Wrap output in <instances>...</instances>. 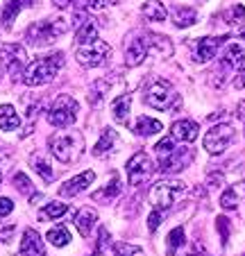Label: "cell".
Segmentation results:
<instances>
[{"label":"cell","instance_id":"cell-44","mask_svg":"<svg viewBox=\"0 0 245 256\" xmlns=\"http://www.w3.org/2000/svg\"><path fill=\"white\" fill-rule=\"evenodd\" d=\"M240 39H243V41H245V30H243V32H240Z\"/></svg>","mask_w":245,"mask_h":256},{"label":"cell","instance_id":"cell-32","mask_svg":"<svg viewBox=\"0 0 245 256\" xmlns=\"http://www.w3.org/2000/svg\"><path fill=\"white\" fill-rule=\"evenodd\" d=\"M48 238L50 242H53L55 247H66L68 242H71V232H68L66 227H64V224H57V227H53L48 232Z\"/></svg>","mask_w":245,"mask_h":256},{"label":"cell","instance_id":"cell-7","mask_svg":"<svg viewBox=\"0 0 245 256\" xmlns=\"http://www.w3.org/2000/svg\"><path fill=\"white\" fill-rule=\"evenodd\" d=\"M145 102H148L152 109H159V112H173L179 106V93L173 88V84L168 82H157L148 88L145 93Z\"/></svg>","mask_w":245,"mask_h":256},{"label":"cell","instance_id":"cell-13","mask_svg":"<svg viewBox=\"0 0 245 256\" xmlns=\"http://www.w3.org/2000/svg\"><path fill=\"white\" fill-rule=\"evenodd\" d=\"M145 54H148V44H145V39H141L139 34H132L125 44V66H130V68L139 66L145 59Z\"/></svg>","mask_w":245,"mask_h":256},{"label":"cell","instance_id":"cell-24","mask_svg":"<svg viewBox=\"0 0 245 256\" xmlns=\"http://www.w3.org/2000/svg\"><path fill=\"white\" fill-rule=\"evenodd\" d=\"M21 127V116L16 114V109L12 104H3L0 106V130L12 132Z\"/></svg>","mask_w":245,"mask_h":256},{"label":"cell","instance_id":"cell-18","mask_svg":"<svg viewBox=\"0 0 245 256\" xmlns=\"http://www.w3.org/2000/svg\"><path fill=\"white\" fill-rule=\"evenodd\" d=\"M30 5H39V0H7L5 10H3V28L12 30L19 12L23 10V7H30Z\"/></svg>","mask_w":245,"mask_h":256},{"label":"cell","instance_id":"cell-1","mask_svg":"<svg viewBox=\"0 0 245 256\" xmlns=\"http://www.w3.org/2000/svg\"><path fill=\"white\" fill-rule=\"evenodd\" d=\"M154 152H157V159H159V170L163 174L179 172V170H184L195 159V150L188 148V145H177L173 136L159 140L154 145Z\"/></svg>","mask_w":245,"mask_h":256},{"label":"cell","instance_id":"cell-3","mask_svg":"<svg viewBox=\"0 0 245 256\" xmlns=\"http://www.w3.org/2000/svg\"><path fill=\"white\" fill-rule=\"evenodd\" d=\"M64 66V54L53 52L46 57H37L34 62H30L23 70V84L28 86H41L55 80V75L59 72V68Z\"/></svg>","mask_w":245,"mask_h":256},{"label":"cell","instance_id":"cell-42","mask_svg":"<svg viewBox=\"0 0 245 256\" xmlns=\"http://www.w3.org/2000/svg\"><path fill=\"white\" fill-rule=\"evenodd\" d=\"M222 184V174H211L209 177V188H218Z\"/></svg>","mask_w":245,"mask_h":256},{"label":"cell","instance_id":"cell-10","mask_svg":"<svg viewBox=\"0 0 245 256\" xmlns=\"http://www.w3.org/2000/svg\"><path fill=\"white\" fill-rule=\"evenodd\" d=\"M152 174H154V164L145 152H139V154H134L127 161V177H130V184L136 186V188L148 184Z\"/></svg>","mask_w":245,"mask_h":256},{"label":"cell","instance_id":"cell-29","mask_svg":"<svg viewBox=\"0 0 245 256\" xmlns=\"http://www.w3.org/2000/svg\"><path fill=\"white\" fill-rule=\"evenodd\" d=\"M68 211V204L64 202H50L39 211V220H59Z\"/></svg>","mask_w":245,"mask_h":256},{"label":"cell","instance_id":"cell-34","mask_svg":"<svg viewBox=\"0 0 245 256\" xmlns=\"http://www.w3.org/2000/svg\"><path fill=\"white\" fill-rule=\"evenodd\" d=\"M114 256H143V250L130 242H114Z\"/></svg>","mask_w":245,"mask_h":256},{"label":"cell","instance_id":"cell-36","mask_svg":"<svg viewBox=\"0 0 245 256\" xmlns=\"http://www.w3.org/2000/svg\"><path fill=\"white\" fill-rule=\"evenodd\" d=\"M77 12H100L105 7V0H73Z\"/></svg>","mask_w":245,"mask_h":256},{"label":"cell","instance_id":"cell-38","mask_svg":"<svg viewBox=\"0 0 245 256\" xmlns=\"http://www.w3.org/2000/svg\"><path fill=\"white\" fill-rule=\"evenodd\" d=\"M161 220H163L161 211H157V208H154V211L150 213V218H148V229H150V232H157V227L161 224Z\"/></svg>","mask_w":245,"mask_h":256},{"label":"cell","instance_id":"cell-12","mask_svg":"<svg viewBox=\"0 0 245 256\" xmlns=\"http://www.w3.org/2000/svg\"><path fill=\"white\" fill-rule=\"evenodd\" d=\"M227 41V36H200L193 41V59L197 64H207L216 57L218 48Z\"/></svg>","mask_w":245,"mask_h":256},{"label":"cell","instance_id":"cell-2","mask_svg":"<svg viewBox=\"0 0 245 256\" xmlns=\"http://www.w3.org/2000/svg\"><path fill=\"white\" fill-rule=\"evenodd\" d=\"M53 156L62 164H75L84 152V136L77 130H59L48 138Z\"/></svg>","mask_w":245,"mask_h":256},{"label":"cell","instance_id":"cell-4","mask_svg":"<svg viewBox=\"0 0 245 256\" xmlns=\"http://www.w3.org/2000/svg\"><path fill=\"white\" fill-rule=\"evenodd\" d=\"M71 23H68L64 16H53V18L46 20H37L28 28L25 32V39H28L30 46H37V48H44V46H50L57 41V36L68 32Z\"/></svg>","mask_w":245,"mask_h":256},{"label":"cell","instance_id":"cell-14","mask_svg":"<svg viewBox=\"0 0 245 256\" xmlns=\"http://www.w3.org/2000/svg\"><path fill=\"white\" fill-rule=\"evenodd\" d=\"M21 256H46L44 238L34 229H25L23 240H21Z\"/></svg>","mask_w":245,"mask_h":256},{"label":"cell","instance_id":"cell-40","mask_svg":"<svg viewBox=\"0 0 245 256\" xmlns=\"http://www.w3.org/2000/svg\"><path fill=\"white\" fill-rule=\"evenodd\" d=\"M12 211H14V202L10 198H0V218L10 216Z\"/></svg>","mask_w":245,"mask_h":256},{"label":"cell","instance_id":"cell-33","mask_svg":"<svg viewBox=\"0 0 245 256\" xmlns=\"http://www.w3.org/2000/svg\"><path fill=\"white\" fill-rule=\"evenodd\" d=\"M14 186H16V190H19V193H23L25 198H30V195H37L34 193V186H32V182H30V177L25 172H16L14 174Z\"/></svg>","mask_w":245,"mask_h":256},{"label":"cell","instance_id":"cell-47","mask_svg":"<svg viewBox=\"0 0 245 256\" xmlns=\"http://www.w3.org/2000/svg\"><path fill=\"white\" fill-rule=\"evenodd\" d=\"M109 2H118V0H109Z\"/></svg>","mask_w":245,"mask_h":256},{"label":"cell","instance_id":"cell-6","mask_svg":"<svg viewBox=\"0 0 245 256\" xmlns=\"http://www.w3.org/2000/svg\"><path fill=\"white\" fill-rule=\"evenodd\" d=\"M184 190H186V186H184L182 182H177V179H163V182L152 184V188H150V202L154 204L157 211H163V208L173 206L175 200H177Z\"/></svg>","mask_w":245,"mask_h":256},{"label":"cell","instance_id":"cell-45","mask_svg":"<svg viewBox=\"0 0 245 256\" xmlns=\"http://www.w3.org/2000/svg\"><path fill=\"white\" fill-rule=\"evenodd\" d=\"M238 188H240V190H243V193H245V184H240V186H238Z\"/></svg>","mask_w":245,"mask_h":256},{"label":"cell","instance_id":"cell-17","mask_svg":"<svg viewBox=\"0 0 245 256\" xmlns=\"http://www.w3.org/2000/svg\"><path fill=\"white\" fill-rule=\"evenodd\" d=\"M197 122L193 120H177L173 122V127H170V136H173L175 140H184V143H193V140L197 138Z\"/></svg>","mask_w":245,"mask_h":256},{"label":"cell","instance_id":"cell-28","mask_svg":"<svg viewBox=\"0 0 245 256\" xmlns=\"http://www.w3.org/2000/svg\"><path fill=\"white\" fill-rule=\"evenodd\" d=\"M120 195V179H111L109 182V186H105V188L102 190H98V193H93V200H96V202H114L116 198H118Z\"/></svg>","mask_w":245,"mask_h":256},{"label":"cell","instance_id":"cell-8","mask_svg":"<svg viewBox=\"0 0 245 256\" xmlns=\"http://www.w3.org/2000/svg\"><path fill=\"white\" fill-rule=\"evenodd\" d=\"M109 54H111V46L107 44V41H102V39L75 46V57L84 68L100 66V64H105L107 59H109Z\"/></svg>","mask_w":245,"mask_h":256},{"label":"cell","instance_id":"cell-16","mask_svg":"<svg viewBox=\"0 0 245 256\" xmlns=\"http://www.w3.org/2000/svg\"><path fill=\"white\" fill-rule=\"evenodd\" d=\"M222 64L225 68H234V70H245V44H229L222 54Z\"/></svg>","mask_w":245,"mask_h":256},{"label":"cell","instance_id":"cell-5","mask_svg":"<svg viewBox=\"0 0 245 256\" xmlns=\"http://www.w3.org/2000/svg\"><path fill=\"white\" fill-rule=\"evenodd\" d=\"M77 112H80V104L75 102V98L62 93V96L53 102V106L48 109V122L59 127V130L71 127L73 122L77 120Z\"/></svg>","mask_w":245,"mask_h":256},{"label":"cell","instance_id":"cell-11","mask_svg":"<svg viewBox=\"0 0 245 256\" xmlns=\"http://www.w3.org/2000/svg\"><path fill=\"white\" fill-rule=\"evenodd\" d=\"M25 48L19 44H3L0 46V66H5V70L12 78H19L25 70Z\"/></svg>","mask_w":245,"mask_h":256},{"label":"cell","instance_id":"cell-48","mask_svg":"<svg viewBox=\"0 0 245 256\" xmlns=\"http://www.w3.org/2000/svg\"><path fill=\"white\" fill-rule=\"evenodd\" d=\"M243 256H245V254H243Z\"/></svg>","mask_w":245,"mask_h":256},{"label":"cell","instance_id":"cell-35","mask_svg":"<svg viewBox=\"0 0 245 256\" xmlns=\"http://www.w3.org/2000/svg\"><path fill=\"white\" fill-rule=\"evenodd\" d=\"M220 206L225 208V211H234V208L238 206V190H236V186H231V188H227L225 193H222Z\"/></svg>","mask_w":245,"mask_h":256},{"label":"cell","instance_id":"cell-27","mask_svg":"<svg viewBox=\"0 0 245 256\" xmlns=\"http://www.w3.org/2000/svg\"><path fill=\"white\" fill-rule=\"evenodd\" d=\"M134 132L141 136H152V134H159L161 132V122L157 118H150V116H141L134 125Z\"/></svg>","mask_w":245,"mask_h":256},{"label":"cell","instance_id":"cell-43","mask_svg":"<svg viewBox=\"0 0 245 256\" xmlns=\"http://www.w3.org/2000/svg\"><path fill=\"white\" fill-rule=\"evenodd\" d=\"M53 2L59 7V10H66V7L73 5V0H53Z\"/></svg>","mask_w":245,"mask_h":256},{"label":"cell","instance_id":"cell-21","mask_svg":"<svg viewBox=\"0 0 245 256\" xmlns=\"http://www.w3.org/2000/svg\"><path fill=\"white\" fill-rule=\"evenodd\" d=\"M145 36H148V39H145L148 50H154V52L161 54V57H168V54L173 52V44H170L168 36H163V34H154V32H148Z\"/></svg>","mask_w":245,"mask_h":256},{"label":"cell","instance_id":"cell-41","mask_svg":"<svg viewBox=\"0 0 245 256\" xmlns=\"http://www.w3.org/2000/svg\"><path fill=\"white\" fill-rule=\"evenodd\" d=\"M16 227L14 224H7V227H0V242H10L12 236H14Z\"/></svg>","mask_w":245,"mask_h":256},{"label":"cell","instance_id":"cell-26","mask_svg":"<svg viewBox=\"0 0 245 256\" xmlns=\"http://www.w3.org/2000/svg\"><path fill=\"white\" fill-rule=\"evenodd\" d=\"M130 106H132V96H130V93L116 98L114 106H111V112H114L116 120H118V122H127V116H130Z\"/></svg>","mask_w":245,"mask_h":256},{"label":"cell","instance_id":"cell-22","mask_svg":"<svg viewBox=\"0 0 245 256\" xmlns=\"http://www.w3.org/2000/svg\"><path fill=\"white\" fill-rule=\"evenodd\" d=\"M170 16H173L175 28H188V25H193L197 20V12L193 7H184V5L173 7Z\"/></svg>","mask_w":245,"mask_h":256},{"label":"cell","instance_id":"cell-31","mask_svg":"<svg viewBox=\"0 0 245 256\" xmlns=\"http://www.w3.org/2000/svg\"><path fill=\"white\" fill-rule=\"evenodd\" d=\"M184 242H186V238H184V227H175L173 232L168 234V240H166V254L175 256Z\"/></svg>","mask_w":245,"mask_h":256},{"label":"cell","instance_id":"cell-19","mask_svg":"<svg viewBox=\"0 0 245 256\" xmlns=\"http://www.w3.org/2000/svg\"><path fill=\"white\" fill-rule=\"evenodd\" d=\"M73 222H75L77 232L82 234V238H87L89 234H91V229L96 227V222H98V213L93 211V208L84 206L75 213V220H73Z\"/></svg>","mask_w":245,"mask_h":256},{"label":"cell","instance_id":"cell-30","mask_svg":"<svg viewBox=\"0 0 245 256\" xmlns=\"http://www.w3.org/2000/svg\"><path fill=\"white\" fill-rule=\"evenodd\" d=\"M30 164H32V168L37 170L39 174H41V179H44V182H53V179H55L53 168H50V164L46 161V156H44V154H32Z\"/></svg>","mask_w":245,"mask_h":256},{"label":"cell","instance_id":"cell-39","mask_svg":"<svg viewBox=\"0 0 245 256\" xmlns=\"http://www.w3.org/2000/svg\"><path fill=\"white\" fill-rule=\"evenodd\" d=\"M245 18V7L243 5H236L231 7V14H229V23H240Z\"/></svg>","mask_w":245,"mask_h":256},{"label":"cell","instance_id":"cell-25","mask_svg":"<svg viewBox=\"0 0 245 256\" xmlns=\"http://www.w3.org/2000/svg\"><path fill=\"white\" fill-rule=\"evenodd\" d=\"M96 39H100V34H98V25L93 23L91 18H89L87 23H82L80 28H77L75 46H80V44H89V41H96Z\"/></svg>","mask_w":245,"mask_h":256},{"label":"cell","instance_id":"cell-20","mask_svg":"<svg viewBox=\"0 0 245 256\" xmlns=\"http://www.w3.org/2000/svg\"><path fill=\"white\" fill-rule=\"evenodd\" d=\"M118 134H116V130H111V127H105V132H102L100 140L96 143V148H93V154L96 156H107L111 154V152L118 148Z\"/></svg>","mask_w":245,"mask_h":256},{"label":"cell","instance_id":"cell-46","mask_svg":"<svg viewBox=\"0 0 245 256\" xmlns=\"http://www.w3.org/2000/svg\"><path fill=\"white\" fill-rule=\"evenodd\" d=\"M0 184H3V172H0Z\"/></svg>","mask_w":245,"mask_h":256},{"label":"cell","instance_id":"cell-23","mask_svg":"<svg viewBox=\"0 0 245 256\" xmlns=\"http://www.w3.org/2000/svg\"><path fill=\"white\" fill-rule=\"evenodd\" d=\"M141 14H143L145 20L161 23V20H166L168 12H166V7H163V2H159V0H148V2L141 7Z\"/></svg>","mask_w":245,"mask_h":256},{"label":"cell","instance_id":"cell-9","mask_svg":"<svg viewBox=\"0 0 245 256\" xmlns=\"http://www.w3.org/2000/svg\"><path fill=\"white\" fill-rule=\"evenodd\" d=\"M231 140H234V127L229 122H220L204 134V150L209 154H222L229 148Z\"/></svg>","mask_w":245,"mask_h":256},{"label":"cell","instance_id":"cell-37","mask_svg":"<svg viewBox=\"0 0 245 256\" xmlns=\"http://www.w3.org/2000/svg\"><path fill=\"white\" fill-rule=\"evenodd\" d=\"M216 227L220 229V238H222V242H227V238H229V220H227L225 216L216 218Z\"/></svg>","mask_w":245,"mask_h":256},{"label":"cell","instance_id":"cell-15","mask_svg":"<svg viewBox=\"0 0 245 256\" xmlns=\"http://www.w3.org/2000/svg\"><path fill=\"white\" fill-rule=\"evenodd\" d=\"M93 179H96V172H93V170H87V172H82V174H77V177L68 179L66 184L59 188V195H64V198H73V195L87 190Z\"/></svg>","mask_w":245,"mask_h":256}]
</instances>
